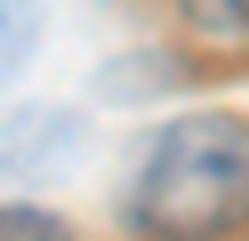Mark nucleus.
I'll return each mask as SVG.
<instances>
[{
  "mask_svg": "<svg viewBox=\"0 0 249 241\" xmlns=\"http://www.w3.org/2000/svg\"><path fill=\"white\" fill-rule=\"evenodd\" d=\"M129 225L153 241H225L249 225V121L193 112L145 145L129 177Z\"/></svg>",
  "mask_w": 249,
  "mask_h": 241,
  "instance_id": "f257e3e1",
  "label": "nucleus"
},
{
  "mask_svg": "<svg viewBox=\"0 0 249 241\" xmlns=\"http://www.w3.org/2000/svg\"><path fill=\"white\" fill-rule=\"evenodd\" d=\"M89 153V121L65 105H24L0 112V185H33V177H56Z\"/></svg>",
  "mask_w": 249,
  "mask_h": 241,
  "instance_id": "f03ea898",
  "label": "nucleus"
},
{
  "mask_svg": "<svg viewBox=\"0 0 249 241\" xmlns=\"http://www.w3.org/2000/svg\"><path fill=\"white\" fill-rule=\"evenodd\" d=\"M40 56V0H0V89H17Z\"/></svg>",
  "mask_w": 249,
  "mask_h": 241,
  "instance_id": "7ed1b4c3",
  "label": "nucleus"
},
{
  "mask_svg": "<svg viewBox=\"0 0 249 241\" xmlns=\"http://www.w3.org/2000/svg\"><path fill=\"white\" fill-rule=\"evenodd\" d=\"M177 16L217 48H241L249 40V0H177Z\"/></svg>",
  "mask_w": 249,
  "mask_h": 241,
  "instance_id": "20e7f679",
  "label": "nucleus"
},
{
  "mask_svg": "<svg viewBox=\"0 0 249 241\" xmlns=\"http://www.w3.org/2000/svg\"><path fill=\"white\" fill-rule=\"evenodd\" d=\"M0 241H72V225L65 217H49V209H0Z\"/></svg>",
  "mask_w": 249,
  "mask_h": 241,
  "instance_id": "39448f33",
  "label": "nucleus"
}]
</instances>
